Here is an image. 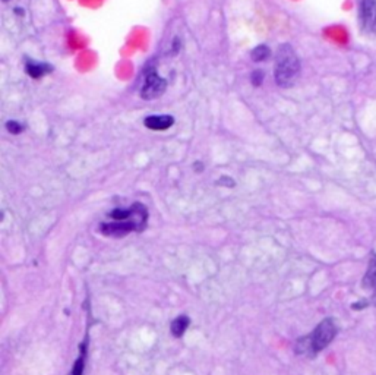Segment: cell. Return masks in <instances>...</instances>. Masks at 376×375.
<instances>
[{"label": "cell", "mask_w": 376, "mask_h": 375, "mask_svg": "<svg viewBox=\"0 0 376 375\" xmlns=\"http://www.w3.org/2000/svg\"><path fill=\"white\" fill-rule=\"evenodd\" d=\"M269 54H271V52H269V49H268L266 46H258V47L252 52V59H254L255 62H262V60L268 59Z\"/></svg>", "instance_id": "8fae6325"}, {"label": "cell", "mask_w": 376, "mask_h": 375, "mask_svg": "<svg viewBox=\"0 0 376 375\" xmlns=\"http://www.w3.org/2000/svg\"><path fill=\"white\" fill-rule=\"evenodd\" d=\"M175 119L170 115H153L145 117L143 125L151 131H165L173 127Z\"/></svg>", "instance_id": "52a82bcc"}, {"label": "cell", "mask_w": 376, "mask_h": 375, "mask_svg": "<svg viewBox=\"0 0 376 375\" xmlns=\"http://www.w3.org/2000/svg\"><path fill=\"white\" fill-rule=\"evenodd\" d=\"M50 68L47 65H41V64H31L28 62L27 64V72L33 76V78H41L43 75H46Z\"/></svg>", "instance_id": "30bf717a"}, {"label": "cell", "mask_w": 376, "mask_h": 375, "mask_svg": "<svg viewBox=\"0 0 376 375\" xmlns=\"http://www.w3.org/2000/svg\"><path fill=\"white\" fill-rule=\"evenodd\" d=\"M110 221L100 224V232L104 236L122 238L132 232H142L147 227L148 212L141 202H135L129 208H114L107 216Z\"/></svg>", "instance_id": "6da1fadb"}, {"label": "cell", "mask_w": 376, "mask_h": 375, "mask_svg": "<svg viewBox=\"0 0 376 375\" xmlns=\"http://www.w3.org/2000/svg\"><path fill=\"white\" fill-rule=\"evenodd\" d=\"M167 87L165 79H163L155 71H148L145 74L143 84L141 87V97L143 100H154L158 98Z\"/></svg>", "instance_id": "277c9868"}, {"label": "cell", "mask_w": 376, "mask_h": 375, "mask_svg": "<svg viewBox=\"0 0 376 375\" xmlns=\"http://www.w3.org/2000/svg\"><path fill=\"white\" fill-rule=\"evenodd\" d=\"M191 325V318L186 317V316H180L177 318H175L172 321L170 325V331L175 338H182L184 335V331L187 330V327Z\"/></svg>", "instance_id": "ba28073f"}, {"label": "cell", "mask_w": 376, "mask_h": 375, "mask_svg": "<svg viewBox=\"0 0 376 375\" xmlns=\"http://www.w3.org/2000/svg\"><path fill=\"white\" fill-rule=\"evenodd\" d=\"M359 18L366 31L376 30V0H359Z\"/></svg>", "instance_id": "5b68a950"}, {"label": "cell", "mask_w": 376, "mask_h": 375, "mask_svg": "<svg viewBox=\"0 0 376 375\" xmlns=\"http://www.w3.org/2000/svg\"><path fill=\"white\" fill-rule=\"evenodd\" d=\"M86 361H87V342L81 345V353H79L78 359L75 361L69 375H83V369H86Z\"/></svg>", "instance_id": "9c48e42d"}, {"label": "cell", "mask_w": 376, "mask_h": 375, "mask_svg": "<svg viewBox=\"0 0 376 375\" xmlns=\"http://www.w3.org/2000/svg\"><path fill=\"white\" fill-rule=\"evenodd\" d=\"M299 72H300V64L295 50L288 45L280 46L276 56V67H274L277 84L280 87L293 86Z\"/></svg>", "instance_id": "3957f363"}, {"label": "cell", "mask_w": 376, "mask_h": 375, "mask_svg": "<svg viewBox=\"0 0 376 375\" xmlns=\"http://www.w3.org/2000/svg\"><path fill=\"white\" fill-rule=\"evenodd\" d=\"M363 287L366 290L372 292V296H370L369 302H370V305L376 306V253L370 254L368 272L363 277Z\"/></svg>", "instance_id": "8992f818"}, {"label": "cell", "mask_w": 376, "mask_h": 375, "mask_svg": "<svg viewBox=\"0 0 376 375\" xmlns=\"http://www.w3.org/2000/svg\"><path fill=\"white\" fill-rule=\"evenodd\" d=\"M337 325L332 318H325L318 324L310 335L302 338L296 343L298 355H305L309 358H315L321 350H324L337 336Z\"/></svg>", "instance_id": "7a4b0ae2"}, {"label": "cell", "mask_w": 376, "mask_h": 375, "mask_svg": "<svg viewBox=\"0 0 376 375\" xmlns=\"http://www.w3.org/2000/svg\"><path fill=\"white\" fill-rule=\"evenodd\" d=\"M6 129H8L11 134L16 135V134H20V132L24 131V127H23V125H19L18 122H13V120H11V122H8V123H6Z\"/></svg>", "instance_id": "7c38bea8"}]
</instances>
